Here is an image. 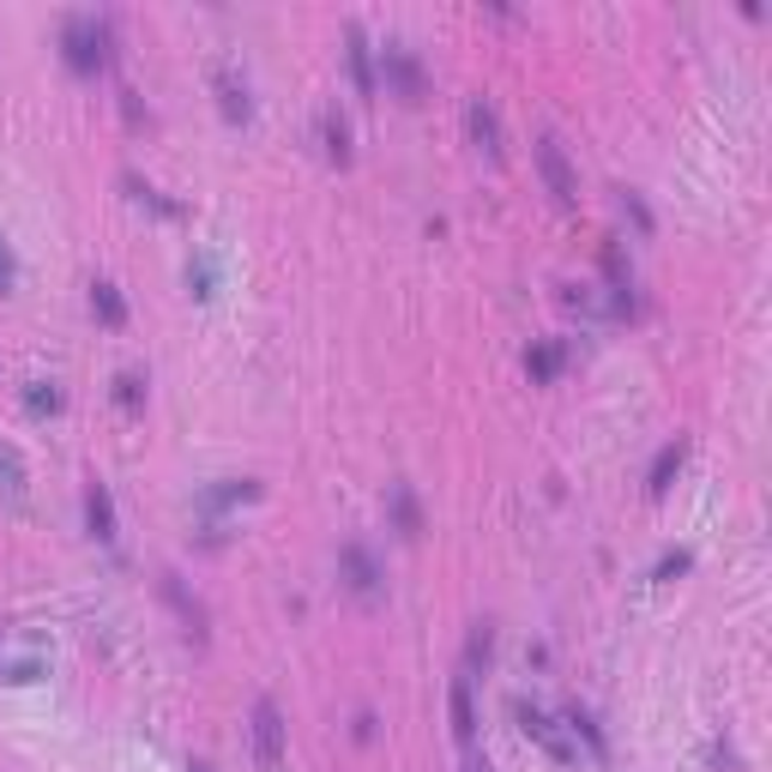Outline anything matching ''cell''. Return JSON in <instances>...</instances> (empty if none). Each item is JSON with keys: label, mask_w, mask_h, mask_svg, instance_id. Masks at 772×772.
Returning <instances> with one entry per match:
<instances>
[{"label": "cell", "mask_w": 772, "mask_h": 772, "mask_svg": "<svg viewBox=\"0 0 772 772\" xmlns=\"http://www.w3.org/2000/svg\"><path fill=\"white\" fill-rule=\"evenodd\" d=\"M60 55H67L72 72H103L109 67V24L91 19V12H72L67 24H60Z\"/></svg>", "instance_id": "1"}, {"label": "cell", "mask_w": 772, "mask_h": 772, "mask_svg": "<svg viewBox=\"0 0 772 772\" xmlns=\"http://www.w3.org/2000/svg\"><path fill=\"white\" fill-rule=\"evenodd\" d=\"M248 736H253V767H260V772H284V736H290V724H284V712H277L272 694L253 700Z\"/></svg>", "instance_id": "2"}, {"label": "cell", "mask_w": 772, "mask_h": 772, "mask_svg": "<svg viewBox=\"0 0 772 772\" xmlns=\"http://www.w3.org/2000/svg\"><path fill=\"white\" fill-rule=\"evenodd\" d=\"M381 67H386V84H393V96H398V103H422V96H429V79H422L417 48L386 43V48H381Z\"/></svg>", "instance_id": "3"}, {"label": "cell", "mask_w": 772, "mask_h": 772, "mask_svg": "<svg viewBox=\"0 0 772 772\" xmlns=\"http://www.w3.org/2000/svg\"><path fill=\"white\" fill-rule=\"evenodd\" d=\"M157 591H163V603L175 610L181 634H188L193 646H205V634H212V615H205V603L193 598L188 586H181V574H169V567H163V574H157Z\"/></svg>", "instance_id": "4"}, {"label": "cell", "mask_w": 772, "mask_h": 772, "mask_svg": "<svg viewBox=\"0 0 772 772\" xmlns=\"http://www.w3.org/2000/svg\"><path fill=\"white\" fill-rule=\"evenodd\" d=\"M537 169H543V188H549L561 205L579 200V175H574V163H567V145L555 139V133H537Z\"/></svg>", "instance_id": "5"}, {"label": "cell", "mask_w": 772, "mask_h": 772, "mask_svg": "<svg viewBox=\"0 0 772 772\" xmlns=\"http://www.w3.org/2000/svg\"><path fill=\"white\" fill-rule=\"evenodd\" d=\"M338 574H344V586L356 591V598H381V591H386L381 561H374L362 543H344V549H338Z\"/></svg>", "instance_id": "6"}, {"label": "cell", "mask_w": 772, "mask_h": 772, "mask_svg": "<svg viewBox=\"0 0 772 772\" xmlns=\"http://www.w3.org/2000/svg\"><path fill=\"white\" fill-rule=\"evenodd\" d=\"M465 127H470V145H477L489 163H501L507 145H501V115H495L489 96H470V103H465Z\"/></svg>", "instance_id": "7"}, {"label": "cell", "mask_w": 772, "mask_h": 772, "mask_svg": "<svg viewBox=\"0 0 772 772\" xmlns=\"http://www.w3.org/2000/svg\"><path fill=\"white\" fill-rule=\"evenodd\" d=\"M344 60H350V84H356L362 103H374L381 79H374V43L362 36V24H344Z\"/></svg>", "instance_id": "8"}, {"label": "cell", "mask_w": 772, "mask_h": 772, "mask_svg": "<svg viewBox=\"0 0 772 772\" xmlns=\"http://www.w3.org/2000/svg\"><path fill=\"white\" fill-rule=\"evenodd\" d=\"M513 712H519V730H525V736H531V742H537V748H543V754H549V760H574V748L561 742V730H555V724H549V712L525 706V700H519Z\"/></svg>", "instance_id": "9"}, {"label": "cell", "mask_w": 772, "mask_h": 772, "mask_svg": "<svg viewBox=\"0 0 772 772\" xmlns=\"http://www.w3.org/2000/svg\"><path fill=\"white\" fill-rule=\"evenodd\" d=\"M386 513H393V531L405 543L422 537V507H417V489H410V483H386Z\"/></svg>", "instance_id": "10"}, {"label": "cell", "mask_w": 772, "mask_h": 772, "mask_svg": "<svg viewBox=\"0 0 772 772\" xmlns=\"http://www.w3.org/2000/svg\"><path fill=\"white\" fill-rule=\"evenodd\" d=\"M84 525H91L96 543H115V495H109V483H84Z\"/></svg>", "instance_id": "11"}, {"label": "cell", "mask_w": 772, "mask_h": 772, "mask_svg": "<svg viewBox=\"0 0 772 772\" xmlns=\"http://www.w3.org/2000/svg\"><path fill=\"white\" fill-rule=\"evenodd\" d=\"M603 277H610L615 314H634V272L622 265V248H615V241H603Z\"/></svg>", "instance_id": "12"}, {"label": "cell", "mask_w": 772, "mask_h": 772, "mask_svg": "<svg viewBox=\"0 0 772 772\" xmlns=\"http://www.w3.org/2000/svg\"><path fill=\"white\" fill-rule=\"evenodd\" d=\"M446 712H453V736L470 748V736H477V706H470V676H453V694H446Z\"/></svg>", "instance_id": "13"}, {"label": "cell", "mask_w": 772, "mask_h": 772, "mask_svg": "<svg viewBox=\"0 0 772 772\" xmlns=\"http://www.w3.org/2000/svg\"><path fill=\"white\" fill-rule=\"evenodd\" d=\"M682 458H688V446H682V441L658 446V458H651V470H646V489H651V495H663V489H670V477L682 470Z\"/></svg>", "instance_id": "14"}, {"label": "cell", "mask_w": 772, "mask_h": 772, "mask_svg": "<svg viewBox=\"0 0 772 772\" xmlns=\"http://www.w3.org/2000/svg\"><path fill=\"white\" fill-rule=\"evenodd\" d=\"M217 103H224L229 121H248V109H253V103H248V84H241L229 67H217Z\"/></svg>", "instance_id": "15"}, {"label": "cell", "mask_w": 772, "mask_h": 772, "mask_svg": "<svg viewBox=\"0 0 772 772\" xmlns=\"http://www.w3.org/2000/svg\"><path fill=\"white\" fill-rule=\"evenodd\" d=\"M489 658H495V627L477 622V627H470V639H465V676L489 670Z\"/></svg>", "instance_id": "16"}, {"label": "cell", "mask_w": 772, "mask_h": 772, "mask_svg": "<svg viewBox=\"0 0 772 772\" xmlns=\"http://www.w3.org/2000/svg\"><path fill=\"white\" fill-rule=\"evenodd\" d=\"M91 314L103 326H127V302H121L115 284H91Z\"/></svg>", "instance_id": "17"}, {"label": "cell", "mask_w": 772, "mask_h": 772, "mask_svg": "<svg viewBox=\"0 0 772 772\" xmlns=\"http://www.w3.org/2000/svg\"><path fill=\"white\" fill-rule=\"evenodd\" d=\"M525 374L531 381H555V374H561V344H537V350H525Z\"/></svg>", "instance_id": "18"}, {"label": "cell", "mask_w": 772, "mask_h": 772, "mask_svg": "<svg viewBox=\"0 0 772 772\" xmlns=\"http://www.w3.org/2000/svg\"><path fill=\"white\" fill-rule=\"evenodd\" d=\"M326 157H332V163H350V127H344L338 109H326Z\"/></svg>", "instance_id": "19"}, {"label": "cell", "mask_w": 772, "mask_h": 772, "mask_svg": "<svg viewBox=\"0 0 772 772\" xmlns=\"http://www.w3.org/2000/svg\"><path fill=\"white\" fill-rule=\"evenodd\" d=\"M253 495H260V483H248V477H241V483H224V489H212V495H205V507H212V513H217V507L253 501Z\"/></svg>", "instance_id": "20"}, {"label": "cell", "mask_w": 772, "mask_h": 772, "mask_svg": "<svg viewBox=\"0 0 772 772\" xmlns=\"http://www.w3.org/2000/svg\"><path fill=\"white\" fill-rule=\"evenodd\" d=\"M567 724H574V736H586V748H591V754H603V730H598V718H591L586 706H574V712H567Z\"/></svg>", "instance_id": "21"}, {"label": "cell", "mask_w": 772, "mask_h": 772, "mask_svg": "<svg viewBox=\"0 0 772 772\" xmlns=\"http://www.w3.org/2000/svg\"><path fill=\"white\" fill-rule=\"evenodd\" d=\"M0 489L24 495V465H19V453H12V446H0Z\"/></svg>", "instance_id": "22"}, {"label": "cell", "mask_w": 772, "mask_h": 772, "mask_svg": "<svg viewBox=\"0 0 772 772\" xmlns=\"http://www.w3.org/2000/svg\"><path fill=\"white\" fill-rule=\"evenodd\" d=\"M115 398L127 410H145V381H139V374H115Z\"/></svg>", "instance_id": "23"}, {"label": "cell", "mask_w": 772, "mask_h": 772, "mask_svg": "<svg viewBox=\"0 0 772 772\" xmlns=\"http://www.w3.org/2000/svg\"><path fill=\"white\" fill-rule=\"evenodd\" d=\"M24 405H31L36 417H43V410H60V393H55V386H48V381H36L31 393H24Z\"/></svg>", "instance_id": "24"}, {"label": "cell", "mask_w": 772, "mask_h": 772, "mask_svg": "<svg viewBox=\"0 0 772 772\" xmlns=\"http://www.w3.org/2000/svg\"><path fill=\"white\" fill-rule=\"evenodd\" d=\"M622 212H627V217H634V224H639V236H651V212H646V200H639L634 188H622Z\"/></svg>", "instance_id": "25"}, {"label": "cell", "mask_w": 772, "mask_h": 772, "mask_svg": "<svg viewBox=\"0 0 772 772\" xmlns=\"http://www.w3.org/2000/svg\"><path fill=\"white\" fill-rule=\"evenodd\" d=\"M7 290H12V248L0 241V296H7Z\"/></svg>", "instance_id": "26"}, {"label": "cell", "mask_w": 772, "mask_h": 772, "mask_svg": "<svg viewBox=\"0 0 772 772\" xmlns=\"http://www.w3.org/2000/svg\"><path fill=\"white\" fill-rule=\"evenodd\" d=\"M465 772H489V760H470V767Z\"/></svg>", "instance_id": "27"}, {"label": "cell", "mask_w": 772, "mask_h": 772, "mask_svg": "<svg viewBox=\"0 0 772 772\" xmlns=\"http://www.w3.org/2000/svg\"><path fill=\"white\" fill-rule=\"evenodd\" d=\"M188 772H212V767H205V760H193V767H188Z\"/></svg>", "instance_id": "28"}]
</instances>
